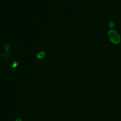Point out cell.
<instances>
[{
	"label": "cell",
	"instance_id": "obj_1",
	"mask_svg": "<svg viewBox=\"0 0 121 121\" xmlns=\"http://www.w3.org/2000/svg\"><path fill=\"white\" fill-rule=\"evenodd\" d=\"M110 41L113 44H118L121 42V37L119 33L115 30H110L108 33Z\"/></svg>",
	"mask_w": 121,
	"mask_h": 121
},
{
	"label": "cell",
	"instance_id": "obj_2",
	"mask_svg": "<svg viewBox=\"0 0 121 121\" xmlns=\"http://www.w3.org/2000/svg\"><path fill=\"white\" fill-rule=\"evenodd\" d=\"M108 27L110 29V30L114 29V28L115 27V24L114 22H113V21H110L109 22L108 24Z\"/></svg>",
	"mask_w": 121,
	"mask_h": 121
},
{
	"label": "cell",
	"instance_id": "obj_3",
	"mask_svg": "<svg viewBox=\"0 0 121 121\" xmlns=\"http://www.w3.org/2000/svg\"><path fill=\"white\" fill-rule=\"evenodd\" d=\"M45 55V54L44 52H40L38 53L37 55V57L39 59H42L43 58Z\"/></svg>",
	"mask_w": 121,
	"mask_h": 121
},
{
	"label": "cell",
	"instance_id": "obj_4",
	"mask_svg": "<svg viewBox=\"0 0 121 121\" xmlns=\"http://www.w3.org/2000/svg\"><path fill=\"white\" fill-rule=\"evenodd\" d=\"M16 121H21V120L20 119H18L16 120Z\"/></svg>",
	"mask_w": 121,
	"mask_h": 121
}]
</instances>
